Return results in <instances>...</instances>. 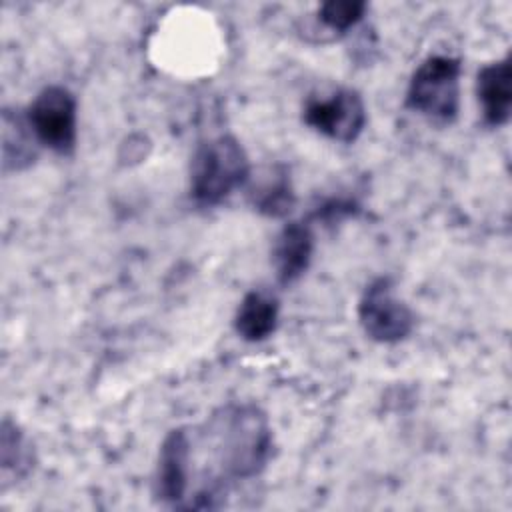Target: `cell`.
I'll use <instances>...</instances> for the list:
<instances>
[{"instance_id":"cell-1","label":"cell","mask_w":512,"mask_h":512,"mask_svg":"<svg viewBox=\"0 0 512 512\" xmlns=\"http://www.w3.org/2000/svg\"><path fill=\"white\" fill-rule=\"evenodd\" d=\"M214 462L208 490L210 508L222 504L234 480L258 476L272 452V430L266 414L254 404H230L216 410L200 438Z\"/></svg>"},{"instance_id":"cell-2","label":"cell","mask_w":512,"mask_h":512,"mask_svg":"<svg viewBox=\"0 0 512 512\" xmlns=\"http://www.w3.org/2000/svg\"><path fill=\"white\" fill-rule=\"evenodd\" d=\"M250 162L234 136H218L202 144L190 166V196L200 206H214L244 186Z\"/></svg>"},{"instance_id":"cell-3","label":"cell","mask_w":512,"mask_h":512,"mask_svg":"<svg viewBox=\"0 0 512 512\" xmlns=\"http://www.w3.org/2000/svg\"><path fill=\"white\" fill-rule=\"evenodd\" d=\"M460 72L462 64L454 56L426 58L410 78L406 106L434 122H452L460 108Z\"/></svg>"},{"instance_id":"cell-4","label":"cell","mask_w":512,"mask_h":512,"mask_svg":"<svg viewBox=\"0 0 512 512\" xmlns=\"http://www.w3.org/2000/svg\"><path fill=\"white\" fill-rule=\"evenodd\" d=\"M26 120L34 138L56 154L76 146V98L64 86H46L30 104Z\"/></svg>"},{"instance_id":"cell-5","label":"cell","mask_w":512,"mask_h":512,"mask_svg":"<svg viewBox=\"0 0 512 512\" xmlns=\"http://www.w3.org/2000/svg\"><path fill=\"white\" fill-rule=\"evenodd\" d=\"M358 320L364 332L382 344L400 342L414 328L412 310L394 296V284L386 276L366 286L358 304Z\"/></svg>"},{"instance_id":"cell-6","label":"cell","mask_w":512,"mask_h":512,"mask_svg":"<svg viewBox=\"0 0 512 512\" xmlns=\"http://www.w3.org/2000/svg\"><path fill=\"white\" fill-rule=\"evenodd\" d=\"M304 122L332 140L350 144L364 130L366 106L356 90L340 88L326 98H310Z\"/></svg>"},{"instance_id":"cell-7","label":"cell","mask_w":512,"mask_h":512,"mask_svg":"<svg viewBox=\"0 0 512 512\" xmlns=\"http://www.w3.org/2000/svg\"><path fill=\"white\" fill-rule=\"evenodd\" d=\"M190 486V434L172 430L160 448L156 470V496L176 508H184Z\"/></svg>"},{"instance_id":"cell-8","label":"cell","mask_w":512,"mask_h":512,"mask_svg":"<svg viewBox=\"0 0 512 512\" xmlns=\"http://www.w3.org/2000/svg\"><path fill=\"white\" fill-rule=\"evenodd\" d=\"M314 252V236L308 222L286 224L274 242V268L278 282L288 286L296 282L310 266Z\"/></svg>"},{"instance_id":"cell-9","label":"cell","mask_w":512,"mask_h":512,"mask_svg":"<svg viewBox=\"0 0 512 512\" xmlns=\"http://www.w3.org/2000/svg\"><path fill=\"white\" fill-rule=\"evenodd\" d=\"M478 100L482 104L484 122L502 126L510 118L512 108V68L510 58H502L478 72Z\"/></svg>"},{"instance_id":"cell-10","label":"cell","mask_w":512,"mask_h":512,"mask_svg":"<svg viewBox=\"0 0 512 512\" xmlns=\"http://www.w3.org/2000/svg\"><path fill=\"white\" fill-rule=\"evenodd\" d=\"M294 200L296 198H294L290 174L280 164L266 166L248 184V202L256 212L264 216L284 218L292 210Z\"/></svg>"},{"instance_id":"cell-11","label":"cell","mask_w":512,"mask_h":512,"mask_svg":"<svg viewBox=\"0 0 512 512\" xmlns=\"http://www.w3.org/2000/svg\"><path fill=\"white\" fill-rule=\"evenodd\" d=\"M280 304L276 296L264 290L248 292L236 312L234 328L248 342L266 340L278 326Z\"/></svg>"},{"instance_id":"cell-12","label":"cell","mask_w":512,"mask_h":512,"mask_svg":"<svg viewBox=\"0 0 512 512\" xmlns=\"http://www.w3.org/2000/svg\"><path fill=\"white\" fill-rule=\"evenodd\" d=\"M2 472L12 474L14 478L24 476L30 470L32 462V450L26 444L24 434L20 428L10 422L8 418L2 422Z\"/></svg>"},{"instance_id":"cell-13","label":"cell","mask_w":512,"mask_h":512,"mask_svg":"<svg viewBox=\"0 0 512 512\" xmlns=\"http://www.w3.org/2000/svg\"><path fill=\"white\" fill-rule=\"evenodd\" d=\"M24 120H20L18 116H10L8 112L4 114V168H22L26 164H30V160L34 158L32 146H30V138L24 132Z\"/></svg>"},{"instance_id":"cell-14","label":"cell","mask_w":512,"mask_h":512,"mask_svg":"<svg viewBox=\"0 0 512 512\" xmlns=\"http://www.w3.org/2000/svg\"><path fill=\"white\" fill-rule=\"evenodd\" d=\"M364 12H366V2H360V0H332V2H326V4L320 6L318 18L330 30L346 32L362 20Z\"/></svg>"}]
</instances>
